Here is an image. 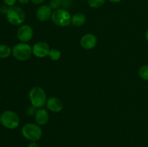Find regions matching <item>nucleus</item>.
<instances>
[{"label":"nucleus","mask_w":148,"mask_h":147,"mask_svg":"<svg viewBox=\"0 0 148 147\" xmlns=\"http://www.w3.org/2000/svg\"><path fill=\"white\" fill-rule=\"evenodd\" d=\"M30 1H31L32 3H33L34 4H37V5H38V4H43V3L45 1V0H30Z\"/></svg>","instance_id":"22"},{"label":"nucleus","mask_w":148,"mask_h":147,"mask_svg":"<svg viewBox=\"0 0 148 147\" xmlns=\"http://www.w3.org/2000/svg\"><path fill=\"white\" fill-rule=\"evenodd\" d=\"M106 0H88V4L91 8H99L106 3Z\"/></svg>","instance_id":"17"},{"label":"nucleus","mask_w":148,"mask_h":147,"mask_svg":"<svg viewBox=\"0 0 148 147\" xmlns=\"http://www.w3.org/2000/svg\"><path fill=\"white\" fill-rule=\"evenodd\" d=\"M6 17L9 22L13 25H20L25 20V14L24 11L23 9L17 6L10 7Z\"/></svg>","instance_id":"5"},{"label":"nucleus","mask_w":148,"mask_h":147,"mask_svg":"<svg viewBox=\"0 0 148 147\" xmlns=\"http://www.w3.org/2000/svg\"><path fill=\"white\" fill-rule=\"evenodd\" d=\"M37 110H38V108H36V107L31 105L30 107L27 108V114L28 115H30V116H35V115H36Z\"/></svg>","instance_id":"19"},{"label":"nucleus","mask_w":148,"mask_h":147,"mask_svg":"<svg viewBox=\"0 0 148 147\" xmlns=\"http://www.w3.org/2000/svg\"><path fill=\"white\" fill-rule=\"evenodd\" d=\"M12 53L14 59L18 61H27L33 54V48L27 43H20L13 46Z\"/></svg>","instance_id":"3"},{"label":"nucleus","mask_w":148,"mask_h":147,"mask_svg":"<svg viewBox=\"0 0 148 147\" xmlns=\"http://www.w3.org/2000/svg\"><path fill=\"white\" fill-rule=\"evenodd\" d=\"M9 9H10V7L6 4L0 6V12L3 14H7L9 11Z\"/></svg>","instance_id":"20"},{"label":"nucleus","mask_w":148,"mask_h":147,"mask_svg":"<svg viewBox=\"0 0 148 147\" xmlns=\"http://www.w3.org/2000/svg\"><path fill=\"white\" fill-rule=\"evenodd\" d=\"M79 43L82 48L85 50H92L96 46L98 43V39L94 34L87 33L81 37Z\"/></svg>","instance_id":"9"},{"label":"nucleus","mask_w":148,"mask_h":147,"mask_svg":"<svg viewBox=\"0 0 148 147\" xmlns=\"http://www.w3.org/2000/svg\"><path fill=\"white\" fill-rule=\"evenodd\" d=\"M139 76L143 80L148 81V65H144L140 68Z\"/></svg>","instance_id":"16"},{"label":"nucleus","mask_w":148,"mask_h":147,"mask_svg":"<svg viewBox=\"0 0 148 147\" xmlns=\"http://www.w3.org/2000/svg\"><path fill=\"white\" fill-rule=\"evenodd\" d=\"M49 56L52 61H58L60 59L61 56H62V53L58 49L51 48L49 52Z\"/></svg>","instance_id":"15"},{"label":"nucleus","mask_w":148,"mask_h":147,"mask_svg":"<svg viewBox=\"0 0 148 147\" xmlns=\"http://www.w3.org/2000/svg\"><path fill=\"white\" fill-rule=\"evenodd\" d=\"M145 39H146V40L148 42V30L146 31V33H145Z\"/></svg>","instance_id":"26"},{"label":"nucleus","mask_w":148,"mask_h":147,"mask_svg":"<svg viewBox=\"0 0 148 147\" xmlns=\"http://www.w3.org/2000/svg\"><path fill=\"white\" fill-rule=\"evenodd\" d=\"M17 37L21 43H27L33 37V30L28 24H23L17 31Z\"/></svg>","instance_id":"7"},{"label":"nucleus","mask_w":148,"mask_h":147,"mask_svg":"<svg viewBox=\"0 0 148 147\" xmlns=\"http://www.w3.org/2000/svg\"><path fill=\"white\" fill-rule=\"evenodd\" d=\"M52 12V10L49 5H41L36 11V17L40 22L48 21L51 17Z\"/></svg>","instance_id":"10"},{"label":"nucleus","mask_w":148,"mask_h":147,"mask_svg":"<svg viewBox=\"0 0 148 147\" xmlns=\"http://www.w3.org/2000/svg\"><path fill=\"white\" fill-rule=\"evenodd\" d=\"M30 1V0H17V1H18L19 3H20V4H27V3H28Z\"/></svg>","instance_id":"24"},{"label":"nucleus","mask_w":148,"mask_h":147,"mask_svg":"<svg viewBox=\"0 0 148 147\" xmlns=\"http://www.w3.org/2000/svg\"><path fill=\"white\" fill-rule=\"evenodd\" d=\"M49 6L51 7V10H56L58 9H60L62 6V0H50Z\"/></svg>","instance_id":"18"},{"label":"nucleus","mask_w":148,"mask_h":147,"mask_svg":"<svg viewBox=\"0 0 148 147\" xmlns=\"http://www.w3.org/2000/svg\"><path fill=\"white\" fill-rule=\"evenodd\" d=\"M46 107L53 112H59L63 109V102L56 97H51L47 99Z\"/></svg>","instance_id":"11"},{"label":"nucleus","mask_w":148,"mask_h":147,"mask_svg":"<svg viewBox=\"0 0 148 147\" xmlns=\"http://www.w3.org/2000/svg\"><path fill=\"white\" fill-rule=\"evenodd\" d=\"M34 117L35 120L38 125H45L49 120V112L44 108L38 109Z\"/></svg>","instance_id":"12"},{"label":"nucleus","mask_w":148,"mask_h":147,"mask_svg":"<svg viewBox=\"0 0 148 147\" xmlns=\"http://www.w3.org/2000/svg\"><path fill=\"white\" fill-rule=\"evenodd\" d=\"M12 49L5 44L0 45V59H7L11 55Z\"/></svg>","instance_id":"14"},{"label":"nucleus","mask_w":148,"mask_h":147,"mask_svg":"<svg viewBox=\"0 0 148 147\" xmlns=\"http://www.w3.org/2000/svg\"><path fill=\"white\" fill-rule=\"evenodd\" d=\"M32 48H33V54L36 57L39 58V59H43V58L49 56L51 50L49 44L46 42L43 41L35 43Z\"/></svg>","instance_id":"8"},{"label":"nucleus","mask_w":148,"mask_h":147,"mask_svg":"<svg viewBox=\"0 0 148 147\" xmlns=\"http://www.w3.org/2000/svg\"><path fill=\"white\" fill-rule=\"evenodd\" d=\"M27 147H40V146H39L38 143H36V141H31V142L27 145Z\"/></svg>","instance_id":"23"},{"label":"nucleus","mask_w":148,"mask_h":147,"mask_svg":"<svg viewBox=\"0 0 148 147\" xmlns=\"http://www.w3.org/2000/svg\"><path fill=\"white\" fill-rule=\"evenodd\" d=\"M22 134L26 139L30 141H38L41 138L43 132L40 125L37 123L28 122L22 128Z\"/></svg>","instance_id":"2"},{"label":"nucleus","mask_w":148,"mask_h":147,"mask_svg":"<svg viewBox=\"0 0 148 147\" xmlns=\"http://www.w3.org/2000/svg\"><path fill=\"white\" fill-rule=\"evenodd\" d=\"M3 1H4V4L9 6V7H12V6H14L17 0H3Z\"/></svg>","instance_id":"21"},{"label":"nucleus","mask_w":148,"mask_h":147,"mask_svg":"<svg viewBox=\"0 0 148 147\" xmlns=\"http://www.w3.org/2000/svg\"><path fill=\"white\" fill-rule=\"evenodd\" d=\"M111 2H113V3H119L120 2V1H121L122 0H109Z\"/></svg>","instance_id":"25"},{"label":"nucleus","mask_w":148,"mask_h":147,"mask_svg":"<svg viewBox=\"0 0 148 147\" xmlns=\"http://www.w3.org/2000/svg\"><path fill=\"white\" fill-rule=\"evenodd\" d=\"M29 99L31 105L36 108H42L46 105L47 95L43 88L40 86H34L31 88L28 93Z\"/></svg>","instance_id":"1"},{"label":"nucleus","mask_w":148,"mask_h":147,"mask_svg":"<svg viewBox=\"0 0 148 147\" xmlns=\"http://www.w3.org/2000/svg\"><path fill=\"white\" fill-rule=\"evenodd\" d=\"M72 16L69 12L64 9H58L52 12L51 20L52 22L59 27H66L71 24Z\"/></svg>","instance_id":"4"},{"label":"nucleus","mask_w":148,"mask_h":147,"mask_svg":"<svg viewBox=\"0 0 148 147\" xmlns=\"http://www.w3.org/2000/svg\"><path fill=\"white\" fill-rule=\"evenodd\" d=\"M0 122L8 129H14L20 125V118L14 111L6 110L0 116Z\"/></svg>","instance_id":"6"},{"label":"nucleus","mask_w":148,"mask_h":147,"mask_svg":"<svg viewBox=\"0 0 148 147\" xmlns=\"http://www.w3.org/2000/svg\"><path fill=\"white\" fill-rule=\"evenodd\" d=\"M86 22V16L82 12H77L72 16L71 24L75 27H81Z\"/></svg>","instance_id":"13"}]
</instances>
